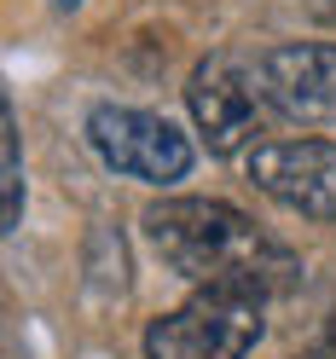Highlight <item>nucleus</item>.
I'll return each mask as SVG.
<instances>
[{"label":"nucleus","mask_w":336,"mask_h":359,"mask_svg":"<svg viewBox=\"0 0 336 359\" xmlns=\"http://www.w3.org/2000/svg\"><path fill=\"white\" fill-rule=\"evenodd\" d=\"M261 99L290 122H336V47L325 41H290L255 58Z\"/></svg>","instance_id":"39448f33"},{"label":"nucleus","mask_w":336,"mask_h":359,"mask_svg":"<svg viewBox=\"0 0 336 359\" xmlns=\"http://www.w3.org/2000/svg\"><path fill=\"white\" fill-rule=\"evenodd\" d=\"M313 359H336V319H330V330H325V342H319V353Z\"/></svg>","instance_id":"6e6552de"},{"label":"nucleus","mask_w":336,"mask_h":359,"mask_svg":"<svg viewBox=\"0 0 336 359\" xmlns=\"http://www.w3.org/2000/svg\"><path fill=\"white\" fill-rule=\"evenodd\" d=\"M87 140H93L105 168L145 180V186H174V180L191 174V140L168 116H151V110L99 104L87 116Z\"/></svg>","instance_id":"7ed1b4c3"},{"label":"nucleus","mask_w":336,"mask_h":359,"mask_svg":"<svg viewBox=\"0 0 336 359\" xmlns=\"http://www.w3.org/2000/svg\"><path fill=\"white\" fill-rule=\"evenodd\" d=\"M250 180L273 203L307 220H336V145L330 140H273L250 151Z\"/></svg>","instance_id":"20e7f679"},{"label":"nucleus","mask_w":336,"mask_h":359,"mask_svg":"<svg viewBox=\"0 0 336 359\" xmlns=\"http://www.w3.org/2000/svg\"><path fill=\"white\" fill-rule=\"evenodd\" d=\"M261 290L203 284L186 307L145 325V359H243L261 342Z\"/></svg>","instance_id":"f03ea898"},{"label":"nucleus","mask_w":336,"mask_h":359,"mask_svg":"<svg viewBox=\"0 0 336 359\" xmlns=\"http://www.w3.org/2000/svg\"><path fill=\"white\" fill-rule=\"evenodd\" d=\"M145 238L197 290L203 284H243V290H261V296H278V290H290L302 278V266L243 209L220 203V197H168V203H151Z\"/></svg>","instance_id":"f257e3e1"},{"label":"nucleus","mask_w":336,"mask_h":359,"mask_svg":"<svg viewBox=\"0 0 336 359\" xmlns=\"http://www.w3.org/2000/svg\"><path fill=\"white\" fill-rule=\"evenodd\" d=\"M58 6H64V12H70V6H81V0H58Z\"/></svg>","instance_id":"1a4fd4ad"},{"label":"nucleus","mask_w":336,"mask_h":359,"mask_svg":"<svg viewBox=\"0 0 336 359\" xmlns=\"http://www.w3.org/2000/svg\"><path fill=\"white\" fill-rule=\"evenodd\" d=\"M0 168H6V209H0V220H6V232L24 220V168H18V116H12V104L0 110Z\"/></svg>","instance_id":"0eeeda50"},{"label":"nucleus","mask_w":336,"mask_h":359,"mask_svg":"<svg viewBox=\"0 0 336 359\" xmlns=\"http://www.w3.org/2000/svg\"><path fill=\"white\" fill-rule=\"evenodd\" d=\"M186 104H191V122H197V133H203V145L215 156H232L261 133V87L232 58L197 64L191 81H186Z\"/></svg>","instance_id":"423d86ee"}]
</instances>
